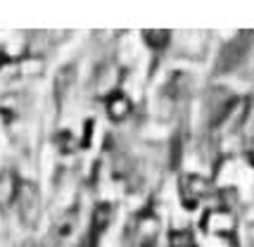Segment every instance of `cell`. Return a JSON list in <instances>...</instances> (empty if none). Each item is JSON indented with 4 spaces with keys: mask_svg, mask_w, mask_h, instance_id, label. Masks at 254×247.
<instances>
[{
    "mask_svg": "<svg viewBox=\"0 0 254 247\" xmlns=\"http://www.w3.org/2000/svg\"><path fill=\"white\" fill-rule=\"evenodd\" d=\"M195 238L190 231H171L169 236V247H195Z\"/></svg>",
    "mask_w": 254,
    "mask_h": 247,
    "instance_id": "8fae6325",
    "label": "cell"
},
{
    "mask_svg": "<svg viewBox=\"0 0 254 247\" xmlns=\"http://www.w3.org/2000/svg\"><path fill=\"white\" fill-rule=\"evenodd\" d=\"M57 145H60V150H62L64 155H71L76 147H81V140H76L69 131H62V133L57 135Z\"/></svg>",
    "mask_w": 254,
    "mask_h": 247,
    "instance_id": "7c38bea8",
    "label": "cell"
},
{
    "mask_svg": "<svg viewBox=\"0 0 254 247\" xmlns=\"http://www.w3.org/2000/svg\"><path fill=\"white\" fill-rule=\"evenodd\" d=\"M76 221H78V209L74 207V209H69V212H64L60 216V221H57V226H55V236L66 238L71 231H74Z\"/></svg>",
    "mask_w": 254,
    "mask_h": 247,
    "instance_id": "9c48e42d",
    "label": "cell"
},
{
    "mask_svg": "<svg viewBox=\"0 0 254 247\" xmlns=\"http://www.w3.org/2000/svg\"><path fill=\"white\" fill-rule=\"evenodd\" d=\"M71 81H74V67L69 64V67H64L60 74H57V79H55L57 98H64L66 90H69V86H71Z\"/></svg>",
    "mask_w": 254,
    "mask_h": 247,
    "instance_id": "30bf717a",
    "label": "cell"
},
{
    "mask_svg": "<svg viewBox=\"0 0 254 247\" xmlns=\"http://www.w3.org/2000/svg\"><path fill=\"white\" fill-rule=\"evenodd\" d=\"M145 247H169V243H159V240H155V243H150V245H145Z\"/></svg>",
    "mask_w": 254,
    "mask_h": 247,
    "instance_id": "5bb4252c",
    "label": "cell"
},
{
    "mask_svg": "<svg viewBox=\"0 0 254 247\" xmlns=\"http://www.w3.org/2000/svg\"><path fill=\"white\" fill-rule=\"evenodd\" d=\"M112 216H114V209H112V204H107V202H100L98 207L93 209V219H90V233H88V243H90V245H95V243L100 240V236L110 228Z\"/></svg>",
    "mask_w": 254,
    "mask_h": 247,
    "instance_id": "5b68a950",
    "label": "cell"
},
{
    "mask_svg": "<svg viewBox=\"0 0 254 247\" xmlns=\"http://www.w3.org/2000/svg\"><path fill=\"white\" fill-rule=\"evenodd\" d=\"M143 41L147 43V48L152 50H164L169 41H171V34L166 29H145L143 31Z\"/></svg>",
    "mask_w": 254,
    "mask_h": 247,
    "instance_id": "ba28073f",
    "label": "cell"
},
{
    "mask_svg": "<svg viewBox=\"0 0 254 247\" xmlns=\"http://www.w3.org/2000/svg\"><path fill=\"white\" fill-rule=\"evenodd\" d=\"M19 188H22L19 176L12 169H2L0 171V207H10L17 202Z\"/></svg>",
    "mask_w": 254,
    "mask_h": 247,
    "instance_id": "8992f818",
    "label": "cell"
},
{
    "mask_svg": "<svg viewBox=\"0 0 254 247\" xmlns=\"http://www.w3.org/2000/svg\"><path fill=\"white\" fill-rule=\"evenodd\" d=\"M178 190H181L183 207H186V209H195L199 200L209 195L211 185H209V181L202 179V176H183V179H181V185H178Z\"/></svg>",
    "mask_w": 254,
    "mask_h": 247,
    "instance_id": "7a4b0ae2",
    "label": "cell"
},
{
    "mask_svg": "<svg viewBox=\"0 0 254 247\" xmlns=\"http://www.w3.org/2000/svg\"><path fill=\"white\" fill-rule=\"evenodd\" d=\"M17 212L26 226H33L41 216V190L36 188V183L31 181H22V188L17 195Z\"/></svg>",
    "mask_w": 254,
    "mask_h": 247,
    "instance_id": "6da1fadb",
    "label": "cell"
},
{
    "mask_svg": "<svg viewBox=\"0 0 254 247\" xmlns=\"http://www.w3.org/2000/svg\"><path fill=\"white\" fill-rule=\"evenodd\" d=\"M90 133H93V122H86V131H83V140H81V150L90 145Z\"/></svg>",
    "mask_w": 254,
    "mask_h": 247,
    "instance_id": "4fadbf2b",
    "label": "cell"
},
{
    "mask_svg": "<svg viewBox=\"0 0 254 247\" xmlns=\"http://www.w3.org/2000/svg\"><path fill=\"white\" fill-rule=\"evenodd\" d=\"M204 231L211 236H221V238H231L235 233V216L228 209H214L204 216Z\"/></svg>",
    "mask_w": 254,
    "mask_h": 247,
    "instance_id": "277c9868",
    "label": "cell"
},
{
    "mask_svg": "<svg viewBox=\"0 0 254 247\" xmlns=\"http://www.w3.org/2000/svg\"><path fill=\"white\" fill-rule=\"evenodd\" d=\"M105 107H107V114H110L112 122H124L133 110L128 95L122 93V90H112L107 95V100H105Z\"/></svg>",
    "mask_w": 254,
    "mask_h": 247,
    "instance_id": "52a82bcc",
    "label": "cell"
},
{
    "mask_svg": "<svg viewBox=\"0 0 254 247\" xmlns=\"http://www.w3.org/2000/svg\"><path fill=\"white\" fill-rule=\"evenodd\" d=\"M126 238H133V243L138 240V245H140V247L155 243V240H157V219H155V216H150L147 212L138 214L131 224H128Z\"/></svg>",
    "mask_w": 254,
    "mask_h": 247,
    "instance_id": "3957f363",
    "label": "cell"
}]
</instances>
